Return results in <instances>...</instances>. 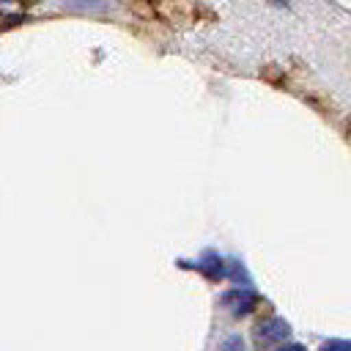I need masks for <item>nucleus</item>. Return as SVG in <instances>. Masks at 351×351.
Returning <instances> with one entry per match:
<instances>
[{"mask_svg":"<svg viewBox=\"0 0 351 351\" xmlns=\"http://www.w3.org/2000/svg\"><path fill=\"white\" fill-rule=\"evenodd\" d=\"M181 266H189V269H200L206 277H211V280H219L222 274H225V263H222V258L217 255V252H203V258L197 261V263H184L181 261Z\"/></svg>","mask_w":351,"mask_h":351,"instance_id":"nucleus-3","label":"nucleus"},{"mask_svg":"<svg viewBox=\"0 0 351 351\" xmlns=\"http://www.w3.org/2000/svg\"><path fill=\"white\" fill-rule=\"evenodd\" d=\"M219 351H241V337H228V340L219 346Z\"/></svg>","mask_w":351,"mask_h":351,"instance_id":"nucleus-5","label":"nucleus"},{"mask_svg":"<svg viewBox=\"0 0 351 351\" xmlns=\"http://www.w3.org/2000/svg\"><path fill=\"white\" fill-rule=\"evenodd\" d=\"M277 351H307L302 343H285V346H280Z\"/></svg>","mask_w":351,"mask_h":351,"instance_id":"nucleus-6","label":"nucleus"},{"mask_svg":"<svg viewBox=\"0 0 351 351\" xmlns=\"http://www.w3.org/2000/svg\"><path fill=\"white\" fill-rule=\"evenodd\" d=\"M291 335V326L288 321L282 318H263L258 326H255V340L258 343H280Z\"/></svg>","mask_w":351,"mask_h":351,"instance_id":"nucleus-1","label":"nucleus"},{"mask_svg":"<svg viewBox=\"0 0 351 351\" xmlns=\"http://www.w3.org/2000/svg\"><path fill=\"white\" fill-rule=\"evenodd\" d=\"M222 304L233 313V315H247L252 307H255V293L252 291H228L225 296H222Z\"/></svg>","mask_w":351,"mask_h":351,"instance_id":"nucleus-2","label":"nucleus"},{"mask_svg":"<svg viewBox=\"0 0 351 351\" xmlns=\"http://www.w3.org/2000/svg\"><path fill=\"white\" fill-rule=\"evenodd\" d=\"M0 3H5V0H0Z\"/></svg>","mask_w":351,"mask_h":351,"instance_id":"nucleus-8","label":"nucleus"},{"mask_svg":"<svg viewBox=\"0 0 351 351\" xmlns=\"http://www.w3.org/2000/svg\"><path fill=\"white\" fill-rule=\"evenodd\" d=\"M280 3H285V0H280Z\"/></svg>","mask_w":351,"mask_h":351,"instance_id":"nucleus-7","label":"nucleus"},{"mask_svg":"<svg viewBox=\"0 0 351 351\" xmlns=\"http://www.w3.org/2000/svg\"><path fill=\"white\" fill-rule=\"evenodd\" d=\"M321 351H351V340H329L321 346Z\"/></svg>","mask_w":351,"mask_h":351,"instance_id":"nucleus-4","label":"nucleus"}]
</instances>
